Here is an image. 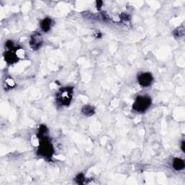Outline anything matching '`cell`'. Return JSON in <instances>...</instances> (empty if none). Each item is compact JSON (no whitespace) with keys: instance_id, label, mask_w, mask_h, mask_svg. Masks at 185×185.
Segmentation results:
<instances>
[{"instance_id":"cell-8","label":"cell","mask_w":185,"mask_h":185,"mask_svg":"<svg viewBox=\"0 0 185 185\" xmlns=\"http://www.w3.org/2000/svg\"><path fill=\"white\" fill-rule=\"evenodd\" d=\"M82 113L86 116H91L94 114L93 108L90 106H85L82 108Z\"/></svg>"},{"instance_id":"cell-6","label":"cell","mask_w":185,"mask_h":185,"mask_svg":"<svg viewBox=\"0 0 185 185\" xmlns=\"http://www.w3.org/2000/svg\"><path fill=\"white\" fill-rule=\"evenodd\" d=\"M174 168L176 170H181L183 169L184 167V162L181 159L175 158L173 163Z\"/></svg>"},{"instance_id":"cell-13","label":"cell","mask_w":185,"mask_h":185,"mask_svg":"<svg viewBox=\"0 0 185 185\" xmlns=\"http://www.w3.org/2000/svg\"><path fill=\"white\" fill-rule=\"evenodd\" d=\"M184 144H185L184 142L183 141L182 143H181V148H182V151H184V152L185 151V149H184Z\"/></svg>"},{"instance_id":"cell-7","label":"cell","mask_w":185,"mask_h":185,"mask_svg":"<svg viewBox=\"0 0 185 185\" xmlns=\"http://www.w3.org/2000/svg\"><path fill=\"white\" fill-rule=\"evenodd\" d=\"M51 25H52V21H51L50 19L49 18L44 19L41 23V28H42V30L44 32H47L49 29H50Z\"/></svg>"},{"instance_id":"cell-2","label":"cell","mask_w":185,"mask_h":185,"mask_svg":"<svg viewBox=\"0 0 185 185\" xmlns=\"http://www.w3.org/2000/svg\"><path fill=\"white\" fill-rule=\"evenodd\" d=\"M38 153L44 157H50L53 154V148L51 143L46 139L41 140V146L38 151Z\"/></svg>"},{"instance_id":"cell-12","label":"cell","mask_w":185,"mask_h":185,"mask_svg":"<svg viewBox=\"0 0 185 185\" xmlns=\"http://www.w3.org/2000/svg\"><path fill=\"white\" fill-rule=\"evenodd\" d=\"M101 4H102V1H97V6H98V7H101Z\"/></svg>"},{"instance_id":"cell-4","label":"cell","mask_w":185,"mask_h":185,"mask_svg":"<svg viewBox=\"0 0 185 185\" xmlns=\"http://www.w3.org/2000/svg\"><path fill=\"white\" fill-rule=\"evenodd\" d=\"M71 94H72V90L70 91V88H65L62 90L61 92V95L60 97V100L61 101L62 104H68L70 103V100H71Z\"/></svg>"},{"instance_id":"cell-9","label":"cell","mask_w":185,"mask_h":185,"mask_svg":"<svg viewBox=\"0 0 185 185\" xmlns=\"http://www.w3.org/2000/svg\"><path fill=\"white\" fill-rule=\"evenodd\" d=\"M16 58H17L16 54L15 55H14L12 52H9V53H7L5 57V60H7V62H9V63H13L14 62L16 61Z\"/></svg>"},{"instance_id":"cell-3","label":"cell","mask_w":185,"mask_h":185,"mask_svg":"<svg viewBox=\"0 0 185 185\" xmlns=\"http://www.w3.org/2000/svg\"><path fill=\"white\" fill-rule=\"evenodd\" d=\"M153 81L152 75L151 73H143L138 77V82L140 85L143 87H148L151 85Z\"/></svg>"},{"instance_id":"cell-11","label":"cell","mask_w":185,"mask_h":185,"mask_svg":"<svg viewBox=\"0 0 185 185\" xmlns=\"http://www.w3.org/2000/svg\"><path fill=\"white\" fill-rule=\"evenodd\" d=\"M6 83H7V85L9 87H12V86L15 85V82H14V81L12 79H7L6 80Z\"/></svg>"},{"instance_id":"cell-5","label":"cell","mask_w":185,"mask_h":185,"mask_svg":"<svg viewBox=\"0 0 185 185\" xmlns=\"http://www.w3.org/2000/svg\"><path fill=\"white\" fill-rule=\"evenodd\" d=\"M41 43H42V38L39 34L36 33L32 36L31 42H30L32 48H33L34 49H38L41 45Z\"/></svg>"},{"instance_id":"cell-10","label":"cell","mask_w":185,"mask_h":185,"mask_svg":"<svg viewBox=\"0 0 185 185\" xmlns=\"http://www.w3.org/2000/svg\"><path fill=\"white\" fill-rule=\"evenodd\" d=\"M15 54H16V56H17V57L22 59V58H23L24 56H25V52H24L23 49H19L16 51Z\"/></svg>"},{"instance_id":"cell-1","label":"cell","mask_w":185,"mask_h":185,"mask_svg":"<svg viewBox=\"0 0 185 185\" xmlns=\"http://www.w3.org/2000/svg\"><path fill=\"white\" fill-rule=\"evenodd\" d=\"M151 103V100L149 97L139 96L134 103L133 109L138 112H143L149 108Z\"/></svg>"}]
</instances>
